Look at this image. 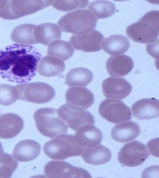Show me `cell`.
<instances>
[{
    "label": "cell",
    "instance_id": "cell-18",
    "mask_svg": "<svg viewBox=\"0 0 159 178\" xmlns=\"http://www.w3.org/2000/svg\"><path fill=\"white\" fill-rule=\"evenodd\" d=\"M134 62L132 58L125 55L111 56L107 60L106 68L111 76L123 77L132 69Z\"/></svg>",
    "mask_w": 159,
    "mask_h": 178
},
{
    "label": "cell",
    "instance_id": "cell-12",
    "mask_svg": "<svg viewBox=\"0 0 159 178\" xmlns=\"http://www.w3.org/2000/svg\"><path fill=\"white\" fill-rule=\"evenodd\" d=\"M66 105L70 108L84 110L90 107L94 101L92 92L85 87H75L69 88L65 94Z\"/></svg>",
    "mask_w": 159,
    "mask_h": 178
},
{
    "label": "cell",
    "instance_id": "cell-28",
    "mask_svg": "<svg viewBox=\"0 0 159 178\" xmlns=\"http://www.w3.org/2000/svg\"><path fill=\"white\" fill-rule=\"evenodd\" d=\"M87 8L99 19L107 18L113 15L116 11L115 4L107 0H97L91 3Z\"/></svg>",
    "mask_w": 159,
    "mask_h": 178
},
{
    "label": "cell",
    "instance_id": "cell-7",
    "mask_svg": "<svg viewBox=\"0 0 159 178\" xmlns=\"http://www.w3.org/2000/svg\"><path fill=\"white\" fill-rule=\"evenodd\" d=\"M19 93V99L37 104L47 103L55 95L54 88L43 82L25 83L16 85Z\"/></svg>",
    "mask_w": 159,
    "mask_h": 178
},
{
    "label": "cell",
    "instance_id": "cell-8",
    "mask_svg": "<svg viewBox=\"0 0 159 178\" xmlns=\"http://www.w3.org/2000/svg\"><path fill=\"white\" fill-rule=\"evenodd\" d=\"M98 111L102 118L115 124L130 120L131 118L130 108L120 100H104L99 106Z\"/></svg>",
    "mask_w": 159,
    "mask_h": 178
},
{
    "label": "cell",
    "instance_id": "cell-20",
    "mask_svg": "<svg viewBox=\"0 0 159 178\" xmlns=\"http://www.w3.org/2000/svg\"><path fill=\"white\" fill-rule=\"evenodd\" d=\"M140 131V127L136 123L131 121L124 122L113 127L111 135L116 141L124 143L135 139Z\"/></svg>",
    "mask_w": 159,
    "mask_h": 178
},
{
    "label": "cell",
    "instance_id": "cell-19",
    "mask_svg": "<svg viewBox=\"0 0 159 178\" xmlns=\"http://www.w3.org/2000/svg\"><path fill=\"white\" fill-rule=\"evenodd\" d=\"M40 147L36 141L32 140H25L19 142L14 149V158L20 162H28L34 160L40 154Z\"/></svg>",
    "mask_w": 159,
    "mask_h": 178
},
{
    "label": "cell",
    "instance_id": "cell-21",
    "mask_svg": "<svg viewBox=\"0 0 159 178\" xmlns=\"http://www.w3.org/2000/svg\"><path fill=\"white\" fill-rule=\"evenodd\" d=\"M61 32L59 26L53 23H45L36 26L34 33L35 41L48 45L55 40L60 39Z\"/></svg>",
    "mask_w": 159,
    "mask_h": 178
},
{
    "label": "cell",
    "instance_id": "cell-13",
    "mask_svg": "<svg viewBox=\"0 0 159 178\" xmlns=\"http://www.w3.org/2000/svg\"><path fill=\"white\" fill-rule=\"evenodd\" d=\"M104 39L99 32L95 30L82 35H73L69 42L75 49L85 52H94L102 49Z\"/></svg>",
    "mask_w": 159,
    "mask_h": 178
},
{
    "label": "cell",
    "instance_id": "cell-15",
    "mask_svg": "<svg viewBox=\"0 0 159 178\" xmlns=\"http://www.w3.org/2000/svg\"><path fill=\"white\" fill-rule=\"evenodd\" d=\"M74 137L77 143L85 149L98 145L103 138L101 131L94 125L90 124L78 127L76 130Z\"/></svg>",
    "mask_w": 159,
    "mask_h": 178
},
{
    "label": "cell",
    "instance_id": "cell-16",
    "mask_svg": "<svg viewBox=\"0 0 159 178\" xmlns=\"http://www.w3.org/2000/svg\"><path fill=\"white\" fill-rule=\"evenodd\" d=\"M24 127V121L18 115L14 113L0 115V138H13L18 135Z\"/></svg>",
    "mask_w": 159,
    "mask_h": 178
},
{
    "label": "cell",
    "instance_id": "cell-27",
    "mask_svg": "<svg viewBox=\"0 0 159 178\" xmlns=\"http://www.w3.org/2000/svg\"><path fill=\"white\" fill-rule=\"evenodd\" d=\"M74 52L70 43L67 41L58 40L50 42L48 46L47 54L57 57L63 61L71 57Z\"/></svg>",
    "mask_w": 159,
    "mask_h": 178
},
{
    "label": "cell",
    "instance_id": "cell-33",
    "mask_svg": "<svg viewBox=\"0 0 159 178\" xmlns=\"http://www.w3.org/2000/svg\"><path fill=\"white\" fill-rule=\"evenodd\" d=\"M7 0H0V11L2 10L6 5Z\"/></svg>",
    "mask_w": 159,
    "mask_h": 178
},
{
    "label": "cell",
    "instance_id": "cell-3",
    "mask_svg": "<svg viewBox=\"0 0 159 178\" xmlns=\"http://www.w3.org/2000/svg\"><path fill=\"white\" fill-rule=\"evenodd\" d=\"M97 19L89 10L77 9L63 16L57 22L62 31L75 35H82L94 30Z\"/></svg>",
    "mask_w": 159,
    "mask_h": 178
},
{
    "label": "cell",
    "instance_id": "cell-32",
    "mask_svg": "<svg viewBox=\"0 0 159 178\" xmlns=\"http://www.w3.org/2000/svg\"><path fill=\"white\" fill-rule=\"evenodd\" d=\"M158 138H155L149 141L147 144L151 155L158 157Z\"/></svg>",
    "mask_w": 159,
    "mask_h": 178
},
{
    "label": "cell",
    "instance_id": "cell-30",
    "mask_svg": "<svg viewBox=\"0 0 159 178\" xmlns=\"http://www.w3.org/2000/svg\"><path fill=\"white\" fill-rule=\"evenodd\" d=\"M18 164V162L11 155L3 153L0 157V178L11 177Z\"/></svg>",
    "mask_w": 159,
    "mask_h": 178
},
{
    "label": "cell",
    "instance_id": "cell-29",
    "mask_svg": "<svg viewBox=\"0 0 159 178\" xmlns=\"http://www.w3.org/2000/svg\"><path fill=\"white\" fill-rule=\"evenodd\" d=\"M19 91L16 86L5 84L0 85V105H11L19 99Z\"/></svg>",
    "mask_w": 159,
    "mask_h": 178
},
{
    "label": "cell",
    "instance_id": "cell-22",
    "mask_svg": "<svg viewBox=\"0 0 159 178\" xmlns=\"http://www.w3.org/2000/svg\"><path fill=\"white\" fill-rule=\"evenodd\" d=\"M37 70L41 76L51 77L58 75L65 69V64L60 59L48 55L41 58L38 63Z\"/></svg>",
    "mask_w": 159,
    "mask_h": 178
},
{
    "label": "cell",
    "instance_id": "cell-11",
    "mask_svg": "<svg viewBox=\"0 0 159 178\" xmlns=\"http://www.w3.org/2000/svg\"><path fill=\"white\" fill-rule=\"evenodd\" d=\"M57 110L59 117L74 130L84 125H94V118L87 111L74 110L69 107L66 104L63 105Z\"/></svg>",
    "mask_w": 159,
    "mask_h": 178
},
{
    "label": "cell",
    "instance_id": "cell-2",
    "mask_svg": "<svg viewBox=\"0 0 159 178\" xmlns=\"http://www.w3.org/2000/svg\"><path fill=\"white\" fill-rule=\"evenodd\" d=\"M159 12L152 11L146 13L137 22L127 28V36L134 41L143 43L155 42L159 32Z\"/></svg>",
    "mask_w": 159,
    "mask_h": 178
},
{
    "label": "cell",
    "instance_id": "cell-10",
    "mask_svg": "<svg viewBox=\"0 0 159 178\" xmlns=\"http://www.w3.org/2000/svg\"><path fill=\"white\" fill-rule=\"evenodd\" d=\"M149 155L146 146L134 140L125 144L118 154L119 162L128 167H134L142 164Z\"/></svg>",
    "mask_w": 159,
    "mask_h": 178
},
{
    "label": "cell",
    "instance_id": "cell-23",
    "mask_svg": "<svg viewBox=\"0 0 159 178\" xmlns=\"http://www.w3.org/2000/svg\"><path fill=\"white\" fill-rule=\"evenodd\" d=\"M82 154V158L85 162L95 165L105 164L111 158L110 150L101 144L85 148Z\"/></svg>",
    "mask_w": 159,
    "mask_h": 178
},
{
    "label": "cell",
    "instance_id": "cell-24",
    "mask_svg": "<svg viewBox=\"0 0 159 178\" xmlns=\"http://www.w3.org/2000/svg\"><path fill=\"white\" fill-rule=\"evenodd\" d=\"M130 46L129 42L126 37L120 35H110L104 38L102 44L103 50L113 56H117L125 53Z\"/></svg>",
    "mask_w": 159,
    "mask_h": 178
},
{
    "label": "cell",
    "instance_id": "cell-26",
    "mask_svg": "<svg viewBox=\"0 0 159 178\" xmlns=\"http://www.w3.org/2000/svg\"><path fill=\"white\" fill-rule=\"evenodd\" d=\"M36 26L32 24H24L17 26L11 33V40L19 44L28 45L37 44L34 35Z\"/></svg>",
    "mask_w": 159,
    "mask_h": 178
},
{
    "label": "cell",
    "instance_id": "cell-4",
    "mask_svg": "<svg viewBox=\"0 0 159 178\" xmlns=\"http://www.w3.org/2000/svg\"><path fill=\"white\" fill-rule=\"evenodd\" d=\"M85 148L76 142L73 135L62 134L47 142L43 150L49 158L62 160L82 154Z\"/></svg>",
    "mask_w": 159,
    "mask_h": 178
},
{
    "label": "cell",
    "instance_id": "cell-25",
    "mask_svg": "<svg viewBox=\"0 0 159 178\" xmlns=\"http://www.w3.org/2000/svg\"><path fill=\"white\" fill-rule=\"evenodd\" d=\"M93 75L87 68L79 67L70 70L66 74L65 83L69 87L87 86L92 80Z\"/></svg>",
    "mask_w": 159,
    "mask_h": 178
},
{
    "label": "cell",
    "instance_id": "cell-14",
    "mask_svg": "<svg viewBox=\"0 0 159 178\" xmlns=\"http://www.w3.org/2000/svg\"><path fill=\"white\" fill-rule=\"evenodd\" d=\"M102 91L107 98L122 99L131 92L132 86L123 78L110 77L104 80L102 84Z\"/></svg>",
    "mask_w": 159,
    "mask_h": 178
},
{
    "label": "cell",
    "instance_id": "cell-31",
    "mask_svg": "<svg viewBox=\"0 0 159 178\" xmlns=\"http://www.w3.org/2000/svg\"><path fill=\"white\" fill-rule=\"evenodd\" d=\"M88 3V0H53L52 5L58 10L67 11L84 8Z\"/></svg>",
    "mask_w": 159,
    "mask_h": 178
},
{
    "label": "cell",
    "instance_id": "cell-6",
    "mask_svg": "<svg viewBox=\"0 0 159 178\" xmlns=\"http://www.w3.org/2000/svg\"><path fill=\"white\" fill-rule=\"evenodd\" d=\"M0 11V17L13 20L34 13L52 5L53 0H8Z\"/></svg>",
    "mask_w": 159,
    "mask_h": 178
},
{
    "label": "cell",
    "instance_id": "cell-34",
    "mask_svg": "<svg viewBox=\"0 0 159 178\" xmlns=\"http://www.w3.org/2000/svg\"><path fill=\"white\" fill-rule=\"evenodd\" d=\"M4 153L3 150L2 145L0 142V157Z\"/></svg>",
    "mask_w": 159,
    "mask_h": 178
},
{
    "label": "cell",
    "instance_id": "cell-9",
    "mask_svg": "<svg viewBox=\"0 0 159 178\" xmlns=\"http://www.w3.org/2000/svg\"><path fill=\"white\" fill-rule=\"evenodd\" d=\"M46 177L51 178H91L85 169L73 166L65 161H52L48 162L44 169Z\"/></svg>",
    "mask_w": 159,
    "mask_h": 178
},
{
    "label": "cell",
    "instance_id": "cell-5",
    "mask_svg": "<svg viewBox=\"0 0 159 178\" xmlns=\"http://www.w3.org/2000/svg\"><path fill=\"white\" fill-rule=\"evenodd\" d=\"M34 118L36 127L43 135L52 138L66 134L68 130L67 123L58 116L57 110L50 108L37 110Z\"/></svg>",
    "mask_w": 159,
    "mask_h": 178
},
{
    "label": "cell",
    "instance_id": "cell-1",
    "mask_svg": "<svg viewBox=\"0 0 159 178\" xmlns=\"http://www.w3.org/2000/svg\"><path fill=\"white\" fill-rule=\"evenodd\" d=\"M41 55L33 46L14 44L0 50V76L12 82H28L35 75Z\"/></svg>",
    "mask_w": 159,
    "mask_h": 178
},
{
    "label": "cell",
    "instance_id": "cell-17",
    "mask_svg": "<svg viewBox=\"0 0 159 178\" xmlns=\"http://www.w3.org/2000/svg\"><path fill=\"white\" fill-rule=\"evenodd\" d=\"M131 110L133 116L138 119L156 118L159 115V100L153 97L140 99L132 105Z\"/></svg>",
    "mask_w": 159,
    "mask_h": 178
}]
</instances>
